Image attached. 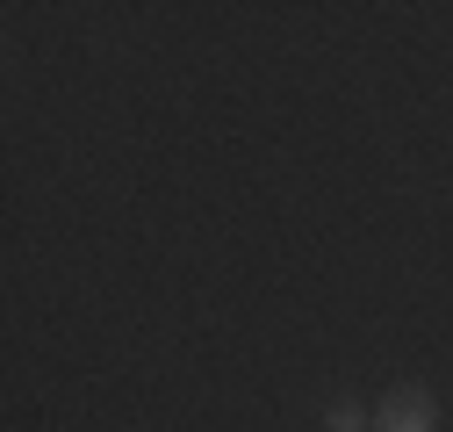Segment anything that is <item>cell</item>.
Instances as JSON below:
<instances>
[{"label":"cell","mask_w":453,"mask_h":432,"mask_svg":"<svg viewBox=\"0 0 453 432\" xmlns=\"http://www.w3.org/2000/svg\"><path fill=\"white\" fill-rule=\"evenodd\" d=\"M374 432H439V397L432 390H388L374 404Z\"/></svg>","instance_id":"1"},{"label":"cell","mask_w":453,"mask_h":432,"mask_svg":"<svg viewBox=\"0 0 453 432\" xmlns=\"http://www.w3.org/2000/svg\"><path fill=\"white\" fill-rule=\"evenodd\" d=\"M324 425H331V432H374V411H360V404H331Z\"/></svg>","instance_id":"2"}]
</instances>
